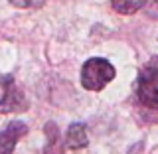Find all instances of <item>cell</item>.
Instances as JSON below:
<instances>
[{
  "instance_id": "6da1fadb",
  "label": "cell",
  "mask_w": 158,
  "mask_h": 154,
  "mask_svg": "<svg viewBox=\"0 0 158 154\" xmlns=\"http://www.w3.org/2000/svg\"><path fill=\"white\" fill-rule=\"evenodd\" d=\"M117 69L105 57H89L81 67V85L87 91H101L115 79Z\"/></svg>"
},
{
  "instance_id": "7a4b0ae2",
  "label": "cell",
  "mask_w": 158,
  "mask_h": 154,
  "mask_svg": "<svg viewBox=\"0 0 158 154\" xmlns=\"http://www.w3.org/2000/svg\"><path fill=\"white\" fill-rule=\"evenodd\" d=\"M2 85V97H0V115L4 113H16V111H28L30 103L26 95L18 89L14 75H2L0 77Z\"/></svg>"
},
{
  "instance_id": "3957f363",
  "label": "cell",
  "mask_w": 158,
  "mask_h": 154,
  "mask_svg": "<svg viewBox=\"0 0 158 154\" xmlns=\"http://www.w3.org/2000/svg\"><path fill=\"white\" fill-rule=\"evenodd\" d=\"M138 101L148 109H158V69L146 67L140 71L136 81Z\"/></svg>"
},
{
  "instance_id": "277c9868",
  "label": "cell",
  "mask_w": 158,
  "mask_h": 154,
  "mask_svg": "<svg viewBox=\"0 0 158 154\" xmlns=\"http://www.w3.org/2000/svg\"><path fill=\"white\" fill-rule=\"evenodd\" d=\"M28 135V125L22 121H12L0 131V154H12L18 140Z\"/></svg>"
},
{
  "instance_id": "5b68a950",
  "label": "cell",
  "mask_w": 158,
  "mask_h": 154,
  "mask_svg": "<svg viewBox=\"0 0 158 154\" xmlns=\"http://www.w3.org/2000/svg\"><path fill=\"white\" fill-rule=\"evenodd\" d=\"M87 128L85 125H81V123H71L65 132V140H63V144L65 148L69 150H81V148L87 146Z\"/></svg>"
},
{
  "instance_id": "8992f818",
  "label": "cell",
  "mask_w": 158,
  "mask_h": 154,
  "mask_svg": "<svg viewBox=\"0 0 158 154\" xmlns=\"http://www.w3.org/2000/svg\"><path fill=\"white\" fill-rule=\"evenodd\" d=\"M46 132V146H44V154H65V144H63L61 136H59V128L56 123H46L44 127Z\"/></svg>"
},
{
  "instance_id": "52a82bcc",
  "label": "cell",
  "mask_w": 158,
  "mask_h": 154,
  "mask_svg": "<svg viewBox=\"0 0 158 154\" xmlns=\"http://www.w3.org/2000/svg\"><path fill=\"white\" fill-rule=\"evenodd\" d=\"M146 4V0H111V6L117 10L118 14H135Z\"/></svg>"
},
{
  "instance_id": "ba28073f",
  "label": "cell",
  "mask_w": 158,
  "mask_h": 154,
  "mask_svg": "<svg viewBox=\"0 0 158 154\" xmlns=\"http://www.w3.org/2000/svg\"><path fill=\"white\" fill-rule=\"evenodd\" d=\"M8 2L16 8H40L46 0H8Z\"/></svg>"
},
{
  "instance_id": "9c48e42d",
  "label": "cell",
  "mask_w": 158,
  "mask_h": 154,
  "mask_svg": "<svg viewBox=\"0 0 158 154\" xmlns=\"http://www.w3.org/2000/svg\"><path fill=\"white\" fill-rule=\"evenodd\" d=\"M156 2H158V0H156Z\"/></svg>"
}]
</instances>
